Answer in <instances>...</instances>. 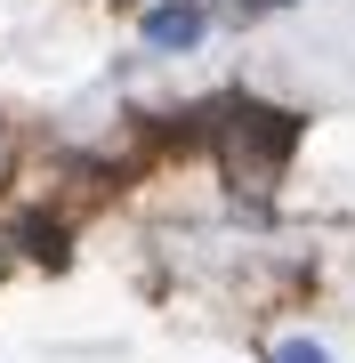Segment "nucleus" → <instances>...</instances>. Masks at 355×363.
Segmentation results:
<instances>
[{
    "label": "nucleus",
    "instance_id": "obj_1",
    "mask_svg": "<svg viewBox=\"0 0 355 363\" xmlns=\"http://www.w3.org/2000/svg\"><path fill=\"white\" fill-rule=\"evenodd\" d=\"M194 40H202V9L194 0H162L145 16V49H194Z\"/></svg>",
    "mask_w": 355,
    "mask_h": 363
},
{
    "label": "nucleus",
    "instance_id": "obj_2",
    "mask_svg": "<svg viewBox=\"0 0 355 363\" xmlns=\"http://www.w3.org/2000/svg\"><path fill=\"white\" fill-rule=\"evenodd\" d=\"M275 363H323V347L315 339H291V347H275Z\"/></svg>",
    "mask_w": 355,
    "mask_h": 363
}]
</instances>
